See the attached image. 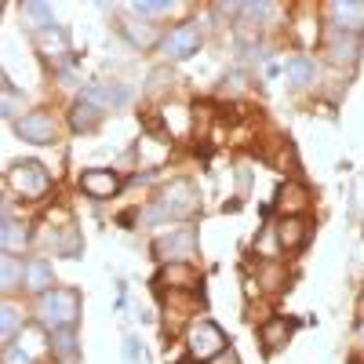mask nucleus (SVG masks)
Here are the masks:
<instances>
[{"instance_id": "obj_1", "label": "nucleus", "mask_w": 364, "mask_h": 364, "mask_svg": "<svg viewBox=\"0 0 364 364\" xmlns=\"http://www.w3.org/2000/svg\"><path fill=\"white\" fill-rule=\"evenodd\" d=\"M197 208H200V197L193 190V182L190 178H175L154 197V204L139 211L135 219H139V226H161V223H175V219L193 215ZM124 223H132V219H124Z\"/></svg>"}, {"instance_id": "obj_2", "label": "nucleus", "mask_w": 364, "mask_h": 364, "mask_svg": "<svg viewBox=\"0 0 364 364\" xmlns=\"http://www.w3.org/2000/svg\"><path fill=\"white\" fill-rule=\"evenodd\" d=\"M37 324L44 331H63V328H77L80 321V291L77 288H51L44 295H37Z\"/></svg>"}, {"instance_id": "obj_3", "label": "nucleus", "mask_w": 364, "mask_h": 364, "mask_svg": "<svg viewBox=\"0 0 364 364\" xmlns=\"http://www.w3.org/2000/svg\"><path fill=\"white\" fill-rule=\"evenodd\" d=\"M186 353L197 360V364H211V360H219L230 346H226V331L215 324V321H208V317H200V321H193L190 328H186Z\"/></svg>"}, {"instance_id": "obj_4", "label": "nucleus", "mask_w": 364, "mask_h": 364, "mask_svg": "<svg viewBox=\"0 0 364 364\" xmlns=\"http://www.w3.org/2000/svg\"><path fill=\"white\" fill-rule=\"evenodd\" d=\"M8 190L22 200H41L51 190V175L37 161H18L8 168Z\"/></svg>"}, {"instance_id": "obj_5", "label": "nucleus", "mask_w": 364, "mask_h": 364, "mask_svg": "<svg viewBox=\"0 0 364 364\" xmlns=\"http://www.w3.org/2000/svg\"><path fill=\"white\" fill-rule=\"evenodd\" d=\"M154 255L171 266V262H190L197 255V230L193 226H171L168 233H161L154 240Z\"/></svg>"}, {"instance_id": "obj_6", "label": "nucleus", "mask_w": 364, "mask_h": 364, "mask_svg": "<svg viewBox=\"0 0 364 364\" xmlns=\"http://www.w3.org/2000/svg\"><path fill=\"white\" fill-rule=\"evenodd\" d=\"M200 41H204V26L200 22H182L171 33L161 37V55L168 63H186V58H193L200 51Z\"/></svg>"}, {"instance_id": "obj_7", "label": "nucleus", "mask_w": 364, "mask_h": 364, "mask_svg": "<svg viewBox=\"0 0 364 364\" xmlns=\"http://www.w3.org/2000/svg\"><path fill=\"white\" fill-rule=\"evenodd\" d=\"M15 135L26 139V142H33V146H51L58 139V128H55V117L48 109H29L15 120Z\"/></svg>"}, {"instance_id": "obj_8", "label": "nucleus", "mask_w": 364, "mask_h": 364, "mask_svg": "<svg viewBox=\"0 0 364 364\" xmlns=\"http://www.w3.org/2000/svg\"><path fill=\"white\" fill-rule=\"evenodd\" d=\"M324 18H328V29L360 37L364 33V0H331V4H324Z\"/></svg>"}, {"instance_id": "obj_9", "label": "nucleus", "mask_w": 364, "mask_h": 364, "mask_svg": "<svg viewBox=\"0 0 364 364\" xmlns=\"http://www.w3.org/2000/svg\"><path fill=\"white\" fill-rule=\"evenodd\" d=\"M80 95L91 99V102H99V106L109 113V109H124V106L135 99V91H132L124 80H95V84H84Z\"/></svg>"}, {"instance_id": "obj_10", "label": "nucleus", "mask_w": 364, "mask_h": 364, "mask_svg": "<svg viewBox=\"0 0 364 364\" xmlns=\"http://www.w3.org/2000/svg\"><path fill=\"white\" fill-rule=\"evenodd\" d=\"M33 44H37V51L48 58L58 73L66 70V58H70V33H66V29H58V26L41 29V33H33Z\"/></svg>"}, {"instance_id": "obj_11", "label": "nucleus", "mask_w": 364, "mask_h": 364, "mask_svg": "<svg viewBox=\"0 0 364 364\" xmlns=\"http://www.w3.org/2000/svg\"><path fill=\"white\" fill-rule=\"evenodd\" d=\"M120 175L117 171H109V168H87L84 175H80V190L91 197V200H113L117 193H120Z\"/></svg>"}, {"instance_id": "obj_12", "label": "nucleus", "mask_w": 364, "mask_h": 364, "mask_svg": "<svg viewBox=\"0 0 364 364\" xmlns=\"http://www.w3.org/2000/svg\"><path fill=\"white\" fill-rule=\"evenodd\" d=\"M324 51H328V63L353 66L360 58V37L339 33V29H324Z\"/></svg>"}, {"instance_id": "obj_13", "label": "nucleus", "mask_w": 364, "mask_h": 364, "mask_svg": "<svg viewBox=\"0 0 364 364\" xmlns=\"http://www.w3.org/2000/svg\"><path fill=\"white\" fill-rule=\"evenodd\" d=\"M197 284H200V277L190 262H171L157 277V291H193L197 295Z\"/></svg>"}, {"instance_id": "obj_14", "label": "nucleus", "mask_w": 364, "mask_h": 364, "mask_svg": "<svg viewBox=\"0 0 364 364\" xmlns=\"http://www.w3.org/2000/svg\"><path fill=\"white\" fill-rule=\"evenodd\" d=\"M273 226H277V240H281V248H284V252H302V248L310 245V223L302 219V215L277 219Z\"/></svg>"}, {"instance_id": "obj_15", "label": "nucleus", "mask_w": 364, "mask_h": 364, "mask_svg": "<svg viewBox=\"0 0 364 364\" xmlns=\"http://www.w3.org/2000/svg\"><path fill=\"white\" fill-rule=\"evenodd\" d=\"M0 252L8 255H22L29 252V226L11 219V208L4 204V219H0Z\"/></svg>"}, {"instance_id": "obj_16", "label": "nucleus", "mask_w": 364, "mask_h": 364, "mask_svg": "<svg viewBox=\"0 0 364 364\" xmlns=\"http://www.w3.org/2000/svg\"><path fill=\"white\" fill-rule=\"evenodd\" d=\"M55 288V273H51V262L48 259H26V269H22V291L29 295H44Z\"/></svg>"}, {"instance_id": "obj_17", "label": "nucleus", "mask_w": 364, "mask_h": 364, "mask_svg": "<svg viewBox=\"0 0 364 364\" xmlns=\"http://www.w3.org/2000/svg\"><path fill=\"white\" fill-rule=\"evenodd\" d=\"M102 117H106V109H102L99 102H91V99L77 95V102L70 106V128H73L77 135H84V132H95V128L102 124Z\"/></svg>"}, {"instance_id": "obj_18", "label": "nucleus", "mask_w": 364, "mask_h": 364, "mask_svg": "<svg viewBox=\"0 0 364 364\" xmlns=\"http://www.w3.org/2000/svg\"><path fill=\"white\" fill-rule=\"evenodd\" d=\"M306 204H310V193H306V186H302V182H281L277 197H273V208L281 211V219L302 215V211H306Z\"/></svg>"}, {"instance_id": "obj_19", "label": "nucleus", "mask_w": 364, "mask_h": 364, "mask_svg": "<svg viewBox=\"0 0 364 364\" xmlns=\"http://www.w3.org/2000/svg\"><path fill=\"white\" fill-rule=\"evenodd\" d=\"M291 331H295V324L288 317H269L259 328V343H262L266 353H277V350H284L291 343Z\"/></svg>"}, {"instance_id": "obj_20", "label": "nucleus", "mask_w": 364, "mask_h": 364, "mask_svg": "<svg viewBox=\"0 0 364 364\" xmlns=\"http://www.w3.org/2000/svg\"><path fill=\"white\" fill-rule=\"evenodd\" d=\"M117 29H120V33H124L139 51H146V48H161V41H157V33H154V22H142V18H120L117 22Z\"/></svg>"}, {"instance_id": "obj_21", "label": "nucleus", "mask_w": 364, "mask_h": 364, "mask_svg": "<svg viewBox=\"0 0 364 364\" xmlns=\"http://www.w3.org/2000/svg\"><path fill=\"white\" fill-rule=\"evenodd\" d=\"M22 321H26V314H22L18 302H11V299L0 302V339H4V346H11V343L18 339Z\"/></svg>"}, {"instance_id": "obj_22", "label": "nucleus", "mask_w": 364, "mask_h": 364, "mask_svg": "<svg viewBox=\"0 0 364 364\" xmlns=\"http://www.w3.org/2000/svg\"><path fill=\"white\" fill-rule=\"evenodd\" d=\"M128 11L135 18H168V15L186 11V4H175V0H135V4H128Z\"/></svg>"}, {"instance_id": "obj_23", "label": "nucleus", "mask_w": 364, "mask_h": 364, "mask_svg": "<svg viewBox=\"0 0 364 364\" xmlns=\"http://www.w3.org/2000/svg\"><path fill=\"white\" fill-rule=\"evenodd\" d=\"M22 269H26V259H18V255H0V288L4 291H15V288H22Z\"/></svg>"}, {"instance_id": "obj_24", "label": "nucleus", "mask_w": 364, "mask_h": 364, "mask_svg": "<svg viewBox=\"0 0 364 364\" xmlns=\"http://www.w3.org/2000/svg\"><path fill=\"white\" fill-rule=\"evenodd\" d=\"M284 73H288V84H291V87H306V84L314 80V58H306V55L288 58Z\"/></svg>"}, {"instance_id": "obj_25", "label": "nucleus", "mask_w": 364, "mask_h": 364, "mask_svg": "<svg viewBox=\"0 0 364 364\" xmlns=\"http://www.w3.org/2000/svg\"><path fill=\"white\" fill-rule=\"evenodd\" d=\"M22 15L33 22V33H41V29H51V26H55L51 4H41V0H29V4H22Z\"/></svg>"}, {"instance_id": "obj_26", "label": "nucleus", "mask_w": 364, "mask_h": 364, "mask_svg": "<svg viewBox=\"0 0 364 364\" xmlns=\"http://www.w3.org/2000/svg\"><path fill=\"white\" fill-rule=\"evenodd\" d=\"M51 353H55L58 360H73V357H77V336H73V328L51 331Z\"/></svg>"}, {"instance_id": "obj_27", "label": "nucleus", "mask_w": 364, "mask_h": 364, "mask_svg": "<svg viewBox=\"0 0 364 364\" xmlns=\"http://www.w3.org/2000/svg\"><path fill=\"white\" fill-rule=\"evenodd\" d=\"M18 106H22V95L15 91L11 80H4V84H0V117L15 124V120H18Z\"/></svg>"}, {"instance_id": "obj_28", "label": "nucleus", "mask_w": 364, "mask_h": 364, "mask_svg": "<svg viewBox=\"0 0 364 364\" xmlns=\"http://www.w3.org/2000/svg\"><path fill=\"white\" fill-rule=\"evenodd\" d=\"M4 364H37V360L29 357L26 350H18V346L11 343V346H4Z\"/></svg>"}, {"instance_id": "obj_29", "label": "nucleus", "mask_w": 364, "mask_h": 364, "mask_svg": "<svg viewBox=\"0 0 364 364\" xmlns=\"http://www.w3.org/2000/svg\"><path fill=\"white\" fill-rule=\"evenodd\" d=\"M124 357H128L132 364H146V357H142V343H139L135 336L124 339Z\"/></svg>"}, {"instance_id": "obj_30", "label": "nucleus", "mask_w": 364, "mask_h": 364, "mask_svg": "<svg viewBox=\"0 0 364 364\" xmlns=\"http://www.w3.org/2000/svg\"><path fill=\"white\" fill-rule=\"evenodd\" d=\"M168 84H171V70H154L149 73V91H161Z\"/></svg>"}, {"instance_id": "obj_31", "label": "nucleus", "mask_w": 364, "mask_h": 364, "mask_svg": "<svg viewBox=\"0 0 364 364\" xmlns=\"http://www.w3.org/2000/svg\"><path fill=\"white\" fill-rule=\"evenodd\" d=\"M266 288L269 291H281L284 288V269H266Z\"/></svg>"}, {"instance_id": "obj_32", "label": "nucleus", "mask_w": 364, "mask_h": 364, "mask_svg": "<svg viewBox=\"0 0 364 364\" xmlns=\"http://www.w3.org/2000/svg\"><path fill=\"white\" fill-rule=\"evenodd\" d=\"M211 364H240V360H237V357H233V353H230V350H226V353H223V357H219V360H211Z\"/></svg>"}, {"instance_id": "obj_33", "label": "nucleus", "mask_w": 364, "mask_h": 364, "mask_svg": "<svg viewBox=\"0 0 364 364\" xmlns=\"http://www.w3.org/2000/svg\"><path fill=\"white\" fill-rule=\"evenodd\" d=\"M357 339H360V346H364V321H360V328H357Z\"/></svg>"}]
</instances>
